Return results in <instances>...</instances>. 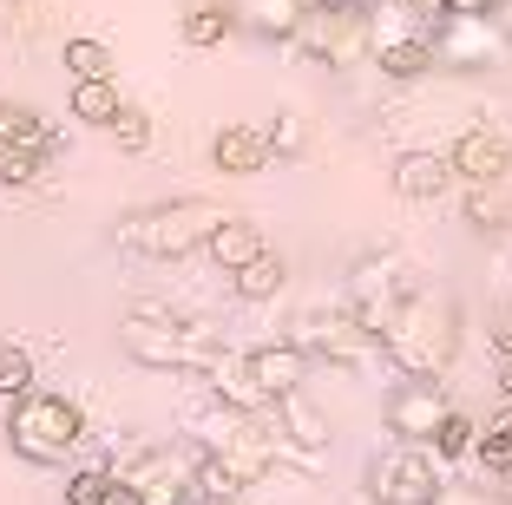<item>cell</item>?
Segmentation results:
<instances>
[{"label": "cell", "mask_w": 512, "mask_h": 505, "mask_svg": "<svg viewBox=\"0 0 512 505\" xmlns=\"http://www.w3.org/2000/svg\"><path fill=\"white\" fill-rule=\"evenodd\" d=\"M125 112V99H119V79H73V119L79 125H112Z\"/></svg>", "instance_id": "cell-21"}, {"label": "cell", "mask_w": 512, "mask_h": 505, "mask_svg": "<svg viewBox=\"0 0 512 505\" xmlns=\"http://www.w3.org/2000/svg\"><path fill=\"white\" fill-rule=\"evenodd\" d=\"M270 145H276V158H296V151L309 145V125H302V112H276Z\"/></svg>", "instance_id": "cell-32"}, {"label": "cell", "mask_w": 512, "mask_h": 505, "mask_svg": "<svg viewBox=\"0 0 512 505\" xmlns=\"http://www.w3.org/2000/svg\"><path fill=\"white\" fill-rule=\"evenodd\" d=\"M112 492V466L99 460V466H79L73 479H66V505H99Z\"/></svg>", "instance_id": "cell-29"}, {"label": "cell", "mask_w": 512, "mask_h": 505, "mask_svg": "<svg viewBox=\"0 0 512 505\" xmlns=\"http://www.w3.org/2000/svg\"><path fill=\"white\" fill-rule=\"evenodd\" d=\"M375 66H381V79H394V86H414V79H427V73L440 66L434 33H401V40H381V46H375Z\"/></svg>", "instance_id": "cell-16"}, {"label": "cell", "mask_w": 512, "mask_h": 505, "mask_svg": "<svg viewBox=\"0 0 512 505\" xmlns=\"http://www.w3.org/2000/svg\"><path fill=\"white\" fill-rule=\"evenodd\" d=\"M46 178V151L20 145L7 125H0V184H40Z\"/></svg>", "instance_id": "cell-23"}, {"label": "cell", "mask_w": 512, "mask_h": 505, "mask_svg": "<svg viewBox=\"0 0 512 505\" xmlns=\"http://www.w3.org/2000/svg\"><path fill=\"white\" fill-rule=\"evenodd\" d=\"M197 505H243V499H197Z\"/></svg>", "instance_id": "cell-38"}, {"label": "cell", "mask_w": 512, "mask_h": 505, "mask_svg": "<svg viewBox=\"0 0 512 505\" xmlns=\"http://www.w3.org/2000/svg\"><path fill=\"white\" fill-rule=\"evenodd\" d=\"M289 46L316 66H355L362 53H375V14L368 0H316Z\"/></svg>", "instance_id": "cell-6"}, {"label": "cell", "mask_w": 512, "mask_h": 505, "mask_svg": "<svg viewBox=\"0 0 512 505\" xmlns=\"http://www.w3.org/2000/svg\"><path fill=\"white\" fill-rule=\"evenodd\" d=\"M79 440H86V414H79L66 394H40V387H27V394L7 401V453H14V460L60 466Z\"/></svg>", "instance_id": "cell-3"}, {"label": "cell", "mask_w": 512, "mask_h": 505, "mask_svg": "<svg viewBox=\"0 0 512 505\" xmlns=\"http://www.w3.org/2000/svg\"><path fill=\"white\" fill-rule=\"evenodd\" d=\"M447 14H493V0H447Z\"/></svg>", "instance_id": "cell-35"}, {"label": "cell", "mask_w": 512, "mask_h": 505, "mask_svg": "<svg viewBox=\"0 0 512 505\" xmlns=\"http://www.w3.org/2000/svg\"><path fill=\"white\" fill-rule=\"evenodd\" d=\"M309 7H316V0H243V27L263 33V40H296Z\"/></svg>", "instance_id": "cell-19"}, {"label": "cell", "mask_w": 512, "mask_h": 505, "mask_svg": "<svg viewBox=\"0 0 512 505\" xmlns=\"http://www.w3.org/2000/svg\"><path fill=\"white\" fill-rule=\"evenodd\" d=\"M460 184H506L512 178V138L499 125H467V132L447 145Z\"/></svg>", "instance_id": "cell-11"}, {"label": "cell", "mask_w": 512, "mask_h": 505, "mask_svg": "<svg viewBox=\"0 0 512 505\" xmlns=\"http://www.w3.org/2000/svg\"><path fill=\"white\" fill-rule=\"evenodd\" d=\"M506 27H499L493 14H447L434 27V53L440 66H460V73H486V66H499V53H506Z\"/></svg>", "instance_id": "cell-10"}, {"label": "cell", "mask_w": 512, "mask_h": 505, "mask_svg": "<svg viewBox=\"0 0 512 505\" xmlns=\"http://www.w3.org/2000/svg\"><path fill=\"white\" fill-rule=\"evenodd\" d=\"M362 492L368 505H440L447 499V460L434 440H394L388 453L368 460Z\"/></svg>", "instance_id": "cell-4"}, {"label": "cell", "mask_w": 512, "mask_h": 505, "mask_svg": "<svg viewBox=\"0 0 512 505\" xmlns=\"http://www.w3.org/2000/svg\"><path fill=\"white\" fill-rule=\"evenodd\" d=\"M493 20L506 27V40H512V0H493Z\"/></svg>", "instance_id": "cell-36"}, {"label": "cell", "mask_w": 512, "mask_h": 505, "mask_svg": "<svg viewBox=\"0 0 512 505\" xmlns=\"http://www.w3.org/2000/svg\"><path fill=\"white\" fill-rule=\"evenodd\" d=\"M204 387H211L217 401L243 407V414H270V394H263V387H256L250 361H243V355H230V348H224V361H217V368L204 374Z\"/></svg>", "instance_id": "cell-18"}, {"label": "cell", "mask_w": 512, "mask_h": 505, "mask_svg": "<svg viewBox=\"0 0 512 505\" xmlns=\"http://www.w3.org/2000/svg\"><path fill=\"white\" fill-rule=\"evenodd\" d=\"M434 446H440V460H473V446H480V420L453 407V414H447V427L434 433Z\"/></svg>", "instance_id": "cell-27"}, {"label": "cell", "mask_w": 512, "mask_h": 505, "mask_svg": "<svg viewBox=\"0 0 512 505\" xmlns=\"http://www.w3.org/2000/svg\"><path fill=\"white\" fill-rule=\"evenodd\" d=\"M296 342L309 348L316 361H329V368H362L368 355H381V335L355 309H316V315H302Z\"/></svg>", "instance_id": "cell-8"}, {"label": "cell", "mask_w": 512, "mask_h": 505, "mask_svg": "<svg viewBox=\"0 0 512 505\" xmlns=\"http://www.w3.org/2000/svg\"><path fill=\"white\" fill-rule=\"evenodd\" d=\"M493 381H499V401H512V355H499V368H493Z\"/></svg>", "instance_id": "cell-34"}, {"label": "cell", "mask_w": 512, "mask_h": 505, "mask_svg": "<svg viewBox=\"0 0 512 505\" xmlns=\"http://www.w3.org/2000/svg\"><path fill=\"white\" fill-rule=\"evenodd\" d=\"M493 492H499V499L512 505V466H506V473H493Z\"/></svg>", "instance_id": "cell-37"}, {"label": "cell", "mask_w": 512, "mask_h": 505, "mask_svg": "<svg viewBox=\"0 0 512 505\" xmlns=\"http://www.w3.org/2000/svg\"><path fill=\"white\" fill-rule=\"evenodd\" d=\"M381 361L394 374H447L460 361V315L440 289H407V302L394 309V322L381 328Z\"/></svg>", "instance_id": "cell-1"}, {"label": "cell", "mask_w": 512, "mask_h": 505, "mask_svg": "<svg viewBox=\"0 0 512 505\" xmlns=\"http://www.w3.org/2000/svg\"><path fill=\"white\" fill-rule=\"evenodd\" d=\"M106 132L119 138V151H151V112H145V105H125Z\"/></svg>", "instance_id": "cell-31"}, {"label": "cell", "mask_w": 512, "mask_h": 505, "mask_svg": "<svg viewBox=\"0 0 512 505\" xmlns=\"http://www.w3.org/2000/svg\"><path fill=\"white\" fill-rule=\"evenodd\" d=\"M473 460H480V473H486V479L512 466V401H506V407H499V414L480 427V446H473Z\"/></svg>", "instance_id": "cell-22"}, {"label": "cell", "mask_w": 512, "mask_h": 505, "mask_svg": "<svg viewBox=\"0 0 512 505\" xmlns=\"http://www.w3.org/2000/svg\"><path fill=\"white\" fill-rule=\"evenodd\" d=\"M60 60H66V73H73V79H106L112 66H119L106 40H66V53H60Z\"/></svg>", "instance_id": "cell-26"}, {"label": "cell", "mask_w": 512, "mask_h": 505, "mask_svg": "<svg viewBox=\"0 0 512 505\" xmlns=\"http://www.w3.org/2000/svg\"><path fill=\"white\" fill-rule=\"evenodd\" d=\"M230 210L211 204V197H178V204H151V210H132L119 217L112 243L132 256H151V263H178V256H197L211 243V230L224 223Z\"/></svg>", "instance_id": "cell-2"}, {"label": "cell", "mask_w": 512, "mask_h": 505, "mask_svg": "<svg viewBox=\"0 0 512 505\" xmlns=\"http://www.w3.org/2000/svg\"><path fill=\"white\" fill-rule=\"evenodd\" d=\"M453 184H460V171H453L447 151H407V158L394 164V191H401L407 204H440Z\"/></svg>", "instance_id": "cell-15"}, {"label": "cell", "mask_w": 512, "mask_h": 505, "mask_svg": "<svg viewBox=\"0 0 512 505\" xmlns=\"http://www.w3.org/2000/svg\"><path fill=\"white\" fill-rule=\"evenodd\" d=\"M0 7H7V33L14 40H40L46 14H53V0H0Z\"/></svg>", "instance_id": "cell-28"}, {"label": "cell", "mask_w": 512, "mask_h": 505, "mask_svg": "<svg viewBox=\"0 0 512 505\" xmlns=\"http://www.w3.org/2000/svg\"><path fill=\"white\" fill-rule=\"evenodd\" d=\"M276 145H270V125H224L211 138V164L224 178H256V171H270Z\"/></svg>", "instance_id": "cell-13"}, {"label": "cell", "mask_w": 512, "mask_h": 505, "mask_svg": "<svg viewBox=\"0 0 512 505\" xmlns=\"http://www.w3.org/2000/svg\"><path fill=\"white\" fill-rule=\"evenodd\" d=\"M230 27H237V14H230V7H191V14H184V46H197V53H204V46H224L230 40Z\"/></svg>", "instance_id": "cell-25"}, {"label": "cell", "mask_w": 512, "mask_h": 505, "mask_svg": "<svg viewBox=\"0 0 512 505\" xmlns=\"http://www.w3.org/2000/svg\"><path fill=\"white\" fill-rule=\"evenodd\" d=\"M407 289H414V269H407L401 250H368L362 263L348 269V309L362 315L375 335L394 322V309L407 302Z\"/></svg>", "instance_id": "cell-7"}, {"label": "cell", "mask_w": 512, "mask_h": 505, "mask_svg": "<svg viewBox=\"0 0 512 505\" xmlns=\"http://www.w3.org/2000/svg\"><path fill=\"white\" fill-rule=\"evenodd\" d=\"M493 355H512V302L493 309Z\"/></svg>", "instance_id": "cell-33"}, {"label": "cell", "mask_w": 512, "mask_h": 505, "mask_svg": "<svg viewBox=\"0 0 512 505\" xmlns=\"http://www.w3.org/2000/svg\"><path fill=\"white\" fill-rule=\"evenodd\" d=\"M119 348L138 368H171V374H211L224 361V342L204 322H145V315H125Z\"/></svg>", "instance_id": "cell-5"}, {"label": "cell", "mask_w": 512, "mask_h": 505, "mask_svg": "<svg viewBox=\"0 0 512 505\" xmlns=\"http://www.w3.org/2000/svg\"><path fill=\"white\" fill-rule=\"evenodd\" d=\"M447 414H453V401L440 387V374H401V387L381 401V420H388L394 440H434L447 427Z\"/></svg>", "instance_id": "cell-9"}, {"label": "cell", "mask_w": 512, "mask_h": 505, "mask_svg": "<svg viewBox=\"0 0 512 505\" xmlns=\"http://www.w3.org/2000/svg\"><path fill=\"white\" fill-rule=\"evenodd\" d=\"M263 250H270V243H263V223L256 217H224L211 230V243H204V256H211L224 276H237V269L250 263V256H263Z\"/></svg>", "instance_id": "cell-17"}, {"label": "cell", "mask_w": 512, "mask_h": 505, "mask_svg": "<svg viewBox=\"0 0 512 505\" xmlns=\"http://www.w3.org/2000/svg\"><path fill=\"white\" fill-rule=\"evenodd\" d=\"M230 289H237L243 302H276V296L289 289V263H283L276 250H263V256H250V263L230 276Z\"/></svg>", "instance_id": "cell-20"}, {"label": "cell", "mask_w": 512, "mask_h": 505, "mask_svg": "<svg viewBox=\"0 0 512 505\" xmlns=\"http://www.w3.org/2000/svg\"><path fill=\"white\" fill-rule=\"evenodd\" d=\"M270 420L283 427V440L296 446L302 460H322V453H329V440H335V433H329V414H322L302 387H296V394H283V401H270Z\"/></svg>", "instance_id": "cell-14"}, {"label": "cell", "mask_w": 512, "mask_h": 505, "mask_svg": "<svg viewBox=\"0 0 512 505\" xmlns=\"http://www.w3.org/2000/svg\"><path fill=\"white\" fill-rule=\"evenodd\" d=\"M250 374H256V387L270 394V401H283V394H296L302 381H309V368H316V355L296 342V335H283V342H263V348H250Z\"/></svg>", "instance_id": "cell-12"}, {"label": "cell", "mask_w": 512, "mask_h": 505, "mask_svg": "<svg viewBox=\"0 0 512 505\" xmlns=\"http://www.w3.org/2000/svg\"><path fill=\"white\" fill-rule=\"evenodd\" d=\"M27 387H33V355L7 342L0 348V401H14V394H27Z\"/></svg>", "instance_id": "cell-30"}, {"label": "cell", "mask_w": 512, "mask_h": 505, "mask_svg": "<svg viewBox=\"0 0 512 505\" xmlns=\"http://www.w3.org/2000/svg\"><path fill=\"white\" fill-rule=\"evenodd\" d=\"M467 223L473 230H506L512 223V191L506 184H467Z\"/></svg>", "instance_id": "cell-24"}]
</instances>
